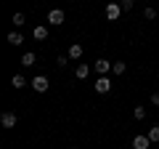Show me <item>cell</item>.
Wrapping results in <instances>:
<instances>
[{
  "label": "cell",
  "mask_w": 159,
  "mask_h": 149,
  "mask_svg": "<svg viewBox=\"0 0 159 149\" xmlns=\"http://www.w3.org/2000/svg\"><path fill=\"white\" fill-rule=\"evenodd\" d=\"M29 85L34 88V93H45L48 88H51V83H48V77H45V74H37V77H34V80L29 83Z\"/></svg>",
  "instance_id": "obj_1"
},
{
  "label": "cell",
  "mask_w": 159,
  "mask_h": 149,
  "mask_svg": "<svg viewBox=\"0 0 159 149\" xmlns=\"http://www.w3.org/2000/svg\"><path fill=\"white\" fill-rule=\"evenodd\" d=\"M93 69L98 72V77H103V74L111 72V61H106V59H96V61H93Z\"/></svg>",
  "instance_id": "obj_2"
},
{
  "label": "cell",
  "mask_w": 159,
  "mask_h": 149,
  "mask_svg": "<svg viewBox=\"0 0 159 149\" xmlns=\"http://www.w3.org/2000/svg\"><path fill=\"white\" fill-rule=\"evenodd\" d=\"M119 16H122V6H119V3H109L106 6V19L109 22H117Z\"/></svg>",
  "instance_id": "obj_3"
},
{
  "label": "cell",
  "mask_w": 159,
  "mask_h": 149,
  "mask_svg": "<svg viewBox=\"0 0 159 149\" xmlns=\"http://www.w3.org/2000/svg\"><path fill=\"white\" fill-rule=\"evenodd\" d=\"M64 19H66V13H64L61 8H53V11H48V22H51V24H56V27H61V24H64Z\"/></svg>",
  "instance_id": "obj_4"
},
{
  "label": "cell",
  "mask_w": 159,
  "mask_h": 149,
  "mask_svg": "<svg viewBox=\"0 0 159 149\" xmlns=\"http://www.w3.org/2000/svg\"><path fill=\"white\" fill-rule=\"evenodd\" d=\"M93 91H96V93H109V91H111V80H109L106 74H103V77H98L96 85H93Z\"/></svg>",
  "instance_id": "obj_5"
},
{
  "label": "cell",
  "mask_w": 159,
  "mask_h": 149,
  "mask_svg": "<svg viewBox=\"0 0 159 149\" xmlns=\"http://www.w3.org/2000/svg\"><path fill=\"white\" fill-rule=\"evenodd\" d=\"M16 112H3V117H0V123H3V128H13L16 125Z\"/></svg>",
  "instance_id": "obj_6"
},
{
  "label": "cell",
  "mask_w": 159,
  "mask_h": 149,
  "mask_svg": "<svg viewBox=\"0 0 159 149\" xmlns=\"http://www.w3.org/2000/svg\"><path fill=\"white\" fill-rule=\"evenodd\" d=\"M151 147V138L148 136H135L133 138V149H148Z\"/></svg>",
  "instance_id": "obj_7"
},
{
  "label": "cell",
  "mask_w": 159,
  "mask_h": 149,
  "mask_svg": "<svg viewBox=\"0 0 159 149\" xmlns=\"http://www.w3.org/2000/svg\"><path fill=\"white\" fill-rule=\"evenodd\" d=\"M32 37H34V40H48V27L37 24V27L32 29Z\"/></svg>",
  "instance_id": "obj_8"
},
{
  "label": "cell",
  "mask_w": 159,
  "mask_h": 149,
  "mask_svg": "<svg viewBox=\"0 0 159 149\" xmlns=\"http://www.w3.org/2000/svg\"><path fill=\"white\" fill-rule=\"evenodd\" d=\"M125 69H127L125 61H111V74H114V77H122V74H125Z\"/></svg>",
  "instance_id": "obj_9"
},
{
  "label": "cell",
  "mask_w": 159,
  "mask_h": 149,
  "mask_svg": "<svg viewBox=\"0 0 159 149\" xmlns=\"http://www.w3.org/2000/svg\"><path fill=\"white\" fill-rule=\"evenodd\" d=\"M88 74H90V67H88V64H77V69H74V77H77V80H85Z\"/></svg>",
  "instance_id": "obj_10"
},
{
  "label": "cell",
  "mask_w": 159,
  "mask_h": 149,
  "mask_svg": "<svg viewBox=\"0 0 159 149\" xmlns=\"http://www.w3.org/2000/svg\"><path fill=\"white\" fill-rule=\"evenodd\" d=\"M82 53H85V51H82V46H80V43H74V46L69 48V53H66V56L77 61V59H82Z\"/></svg>",
  "instance_id": "obj_11"
},
{
  "label": "cell",
  "mask_w": 159,
  "mask_h": 149,
  "mask_svg": "<svg viewBox=\"0 0 159 149\" xmlns=\"http://www.w3.org/2000/svg\"><path fill=\"white\" fill-rule=\"evenodd\" d=\"M11 85L19 91V88H24V85H27V77H24V74H13V77H11Z\"/></svg>",
  "instance_id": "obj_12"
},
{
  "label": "cell",
  "mask_w": 159,
  "mask_h": 149,
  "mask_svg": "<svg viewBox=\"0 0 159 149\" xmlns=\"http://www.w3.org/2000/svg\"><path fill=\"white\" fill-rule=\"evenodd\" d=\"M8 43H11V46H21V43H24V37H21L19 32H11V35H8Z\"/></svg>",
  "instance_id": "obj_13"
},
{
  "label": "cell",
  "mask_w": 159,
  "mask_h": 149,
  "mask_svg": "<svg viewBox=\"0 0 159 149\" xmlns=\"http://www.w3.org/2000/svg\"><path fill=\"white\" fill-rule=\"evenodd\" d=\"M34 59H37L34 53H24V56H21V67H32V64H34Z\"/></svg>",
  "instance_id": "obj_14"
},
{
  "label": "cell",
  "mask_w": 159,
  "mask_h": 149,
  "mask_svg": "<svg viewBox=\"0 0 159 149\" xmlns=\"http://www.w3.org/2000/svg\"><path fill=\"white\" fill-rule=\"evenodd\" d=\"M133 117H135V120H143V117H146V109H143V107H135V109H133Z\"/></svg>",
  "instance_id": "obj_15"
},
{
  "label": "cell",
  "mask_w": 159,
  "mask_h": 149,
  "mask_svg": "<svg viewBox=\"0 0 159 149\" xmlns=\"http://www.w3.org/2000/svg\"><path fill=\"white\" fill-rule=\"evenodd\" d=\"M148 138H151V144H154V141H159V125H154L151 131H148Z\"/></svg>",
  "instance_id": "obj_16"
},
{
  "label": "cell",
  "mask_w": 159,
  "mask_h": 149,
  "mask_svg": "<svg viewBox=\"0 0 159 149\" xmlns=\"http://www.w3.org/2000/svg\"><path fill=\"white\" fill-rule=\"evenodd\" d=\"M143 16H146L148 22H154V19H157V8H146V11H143Z\"/></svg>",
  "instance_id": "obj_17"
},
{
  "label": "cell",
  "mask_w": 159,
  "mask_h": 149,
  "mask_svg": "<svg viewBox=\"0 0 159 149\" xmlns=\"http://www.w3.org/2000/svg\"><path fill=\"white\" fill-rule=\"evenodd\" d=\"M119 6H122V11H130L135 6V0H119Z\"/></svg>",
  "instance_id": "obj_18"
},
{
  "label": "cell",
  "mask_w": 159,
  "mask_h": 149,
  "mask_svg": "<svg viewBox=\"0 0 159 149\" xmlns=\"http://www.w3.org/2000/svg\"><path fill=\"white\" fill-rule=\"evenodd\" d=\"M13 24L21 27V24H24V13H13Z\"/></svg>",
  "instance_id": "obj_19"
},
{
  "label": "cell",
  "mask_w": 159,
  "mask_h": 149,
  "mask_svg": "<svg viewBox=\"0 0 159 149\" xmlns=\"http://www.w3.org/2000/svg\"><path fill=\"white\" fill-rule=\"evenodd\" d=\"M56 64H58V67H66V64H69V56H58Z\"/></svg>",
  "instance_id": "obj_20"
},
{
  "label": "cell",
  "mask_w": 159,
  "mask_h": 149,
  "mask_svg": "<svg viewBox=\"0 0 159 149\" xmlns=\"http://www.w3.org/2000/svg\"><path fill=\"white\" fill-rule=\"evenodd\" d=\"M151 104H157V107H159V91H157V93H151Z\"/></svg>",
  "instance_id": "obj_21"
}]
</instances>
